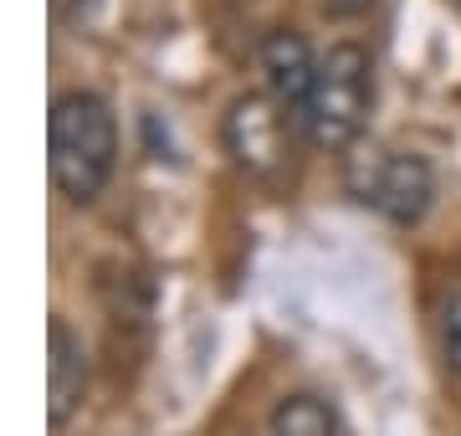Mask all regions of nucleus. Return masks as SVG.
<instances>
[{"mask_svg": "<svg viewBox=\"0 0 461 436\" xmlns=\"http://www.w3.org/2000/svg\"><path fill=\"white\" fill-rule=\"evenodd\" d=\"M221 144L241 175L272 180L287 165V108L272 93H241L221 118Z\"/></svg>", "mask_w": 461, "mask_h": 436, "instance_id": "nucleus-4", "label": "nucleus"}, {"mask_svg": "<svg viewBox=\"0 0 461 436\" xmlns=\"http://www.w3.org/2000/svg\"><path fill=\"white\" fill-rule=\"evenodd\" d=\"M267 436H339V421H333V405L323 401V395L297 390V395L277 401V411H272V431Z\"/></svg>", "mask_w": 461, "mask_h": 436, "instance_id": "nucleus-7", "label": "nucleus"}, {"mask_svg": "<svg viewBox=\"0 0 461 436\" xmlns=\"http://www.w3.org/2000/svg\"><path fill=\"white\" fill-rule=\"evenodd\" d=\"M262 72H267V93L287 108V114H308V98H313V83H318V57L313 47L303 41L297 32H272L262 41Z\"/></svg>", "mask_w": 461, "mask_h": 436, "instance_id": "nucleus-6", "label": "nucleus"}, {"mask_svg": "<svg viewBox=\"0 0 461 436\" xmlns=\"http://www.w3.org/2000/svg\"><path fill=\"white\" fill-rule=\"evenodd\" d=\"M318 5H323V11H329V16L348 21V16H364V11H369V5H375V0H318Z\"/></svg>", "mask_w": 461, "mask_h": 436, "instance_id": "nucleus-9", "label": "nucleus"}, {"mask_svg": "<svg viewBox=\"0 0 461 436\" xmlns=\"http://www.w3.org/2000/svg\"><path fill=\"white\" fill-rule=\"evenodd\" d=\"M441 354H446V365L461 375V287L446 298V308H441Z\"/></svg>", "mask_w": 461, "mask_h": 436, "instance_id": "nucleus-8", "label": "nucleus"}, {"mask_svg": "<svg viewBox=\"0 0 461 436\" xmlns=\"http://www.w3.org/2000/svg\"><path fill=\"white\" fill-rule=\"evenodd\" d=\"M51 180L72 205H87L103 195L118 165V118L98 93H62L51 103Z\"/></svg>", "mask_w": 461, "mask_h": 436, "instance_id": "nucleus-1", "label": "nucleus"}, {"mask_svg": "<svg viewBox=\"0 0 461 436\" xmlns=\"http://www.w3.org/2000/svg\"><path fill=\"white\" fill-rule=\"evenodd\" d=\"M87 395V350L67 319L47 323V421L67 426Z\"/></svg>", "mask_w": 461, "mask_h": 436, "instance_id": "nucleus-5", "label": "nucleus"}, {"mask_svg": "<svg viewBox=\"0 0 461 436\" xmlns=\"http://www.w3.org/2000/svg\"><path fill=\"white\" fill-rule=\"evenodd\" d=\"M369 103H375V62H369L364 47L339 41L318 62V83H313L303 123H308L313 144L348 150V144H359L364 123H369Z\"/></svg>", "mask_w": 461, "mask_h": 436, "instance_id": "nucleus-2", "label": "nucleus"}, {"mask_svg": "<svg viewBox=\"0 0 461 436\" xmlns=\"http://www.w3.org/2000/svg\"><path fill=\"white\" fill-rule=\"evenodd\" d=\"M344 185L359 205L379 211L395 226H415L436 201V175L426 159L405 150H379V144H348Z\"/></svg>", "mask_w": 461, "mask_h": 436, "instance_id": "nucleus-3", "label": "nucleus"}, {"mask_svg": "<svg viewBox=\"0 0 461 436\" xmlns=\"http://www.w3.org/2000/svg\"><path fill=\"white\" fill-rule=\"evenodd\" d=\"M87 0H51V11H57V16H72V11H83Z\"/></svg>", "mask_w": 461, "mask_h": 436, "instance_id": "nucleus-10", "label": "nucleus"}]
</instances>
